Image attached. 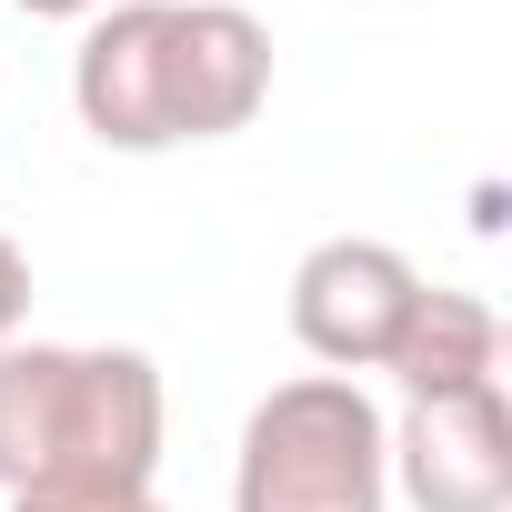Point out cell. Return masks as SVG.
<instances>
[{
	"label": "cell",
	"mask_w": 512,
	"mask_h": 512,
	"mask_svg": "<svg viewBox=\"0 0 512 512\" xmlns=\"http://www.w3.org/2000/svg\"><path fill=\"white\" fill-rule=\"evenodd\" d=\"M21 322H31V251L0 231V342H21Z\"/></svg>",
	"instance_id": "ba28073f"
},
{
	"label": "cell",
	"mask_w": 512,
	"mask_h": 512,
	"mask_svg": "<svg viewBox=\"0 0 512 512\" xmlns=\"http://www.w3.org/2000/svg\"><path fill=\"white\" fill-rule=\"evenodd\" d=\"M392 492L412 512H512V402H502V382L442 392V402H402Z\"/></svg>",
	"instance_id": "5b68a950"
},
{
	"label": "cell",
	"mask_w": 512,
	"mask_h": 512,
	"mask_svg": "<svg viewBox=\"0 0 512 512\" xmlns=\"http://www.w3.org/2000/svg\"><path fill=\"white\" fill-rule=\"evenodd\" d=\"M11 512H171L161 492H21Z\"/></svg>",
	"instance_id": "52a82bcc"
},
{
	"label": "cell",
	"mask_w": 512,
	"mask_h": 512,
	"mask_svg": "<svg viewBox=\"0 0 512 512\" xmlns=\"http://www.w3.org/2000/svg\"><path fill=\"white\" fill-rule=\"evenodd\" d=\"M21 21H101V11H121V0H11Z\"/></svg>",
	"instance_id": "9c48e42d"
},
{
	"label": "cell",
	"mask_w": 512,
	"mask_h": 512,
	"mask_svg": "<svg viewBox=\"0 0 512 512\" xmlns=\"http://www.w3.org/2000/svg\"><path fill=\"white\" fill-rule=\"evenodd\" d=\"M171 432L161 362L131 342H0V492H151Z\"/></svg>",
	"instance_id": "7a4b0ae2"
},
{
	"label": "cell",
	"mask_w": 512,
	"mask_h": 512,
	"mask_svg": "<svg viewBox=\"0 0 512 512\" xmlns=\"http://www.w3.org/2000/svg\"><path fill=\"white\" fill-rule=\"evenodd\" d=\"M272 101V31L241 0H121L81 21L71 51V111L101 151H191L231 141Z\"/></svg>",
	"instance_id": "6da1fadb"
},
{
	"label": "cell",
	"mask_w": 512,
	"mask_h": 512,
	"mask_svg": "<svg viewBox=\"0 0 512 512\" xmlns=\"http://www.w3.org/2000/svg\"><path fill=\"white\" fill-rule=\"evenodd\" d=\"M382 372L402 382V402L482 392V382H502V312L482 292H432L422 282V302H412V322H402V342H392Z\"/></svg>",
	"instance_id": "8992f818"
},
{
	"label": "cell",
	"mask_w": 512,
	"mask_h": 512,
	"mask_svg": "<svg viewBox=\"0 0 512 512\" xmlns=\"http://www.w3.org/2000/svg\"><path fill=\"white\" fill-rule=\"evenodd\" d=\"M412 302H422V272L372 231H332V241H312L292 262V342L322 372H352V382L382 372L402 322H412Z\"/></svg>",
	"instance_id": "277c9868"
},
{
	"label": "cell",
	"mask_w": 512,
	"mask_h": 512,
	"mask_svg": "<svg viewBox=\"0 0 512 512\" xmlns=\"http://www.w3.org/2000/svg\"><path fill=\"white\" fill-rule=\"evenodd\" d=\"M231 512H392V412L352 372H292L251 402Z\"/></svg>",
	"instance_id": "3957f363"
}]
</instances>
